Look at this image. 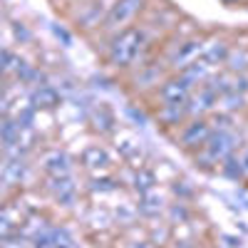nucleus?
<instances>
[{
  "instance_id": "obj_1",
  "label": "nucleus",
  "mask_w": 248,
  "mask_h": 248,
  "mask_svg": "<svg viewBox=\"0 0 248 248\" xmlns=\"http://www.w3.org/2000/svg\"><path fill=\"white\" fill-rule=\"evenodd\" d=\"M144 50V30L141 28H127L109 37V47H107V62L114 67H129L137 62L139 52Z\"/></svg>"
},
{
  "instance_id": "obj_2",
  "label": "nucleus",
  "mask_w": 248,
  "mask_h": 248,
  "mask_svg": "<svg viewBox=\"0 0 248 248\" xmlns=\"http://www.w3.org/2000/svg\"><path fill=\"white\" fill-rule=\"evenodd\" d=\"M144 3H147V0H117L114 5H109V13L105 17V23L99 25V32L114 37L117 32L132 28L134 17L144 10Z\"/></svg>"
},
{
  "instance_id": "obj_3",
  "label": "nucleus",
  "mask_w": 248,
  "mask_h": 248,
  "mask_svg": "<svg viewBox=\"0 0 248 248\" xmlns=\"http://www.w3.org/2000/svg\"><path fill=\"white\" fill-rule=\"evenodd\" d=\"M233 149H236V134L226 132V129L218 134L211 132V137L203 144V154H209L211 161H223L229 154H233Z\"/></svg>"
},
{
  "instance_id": "obj_4",
  "label": "nucleus",
  "mask_w": 248,
  "mask_h": 248,
  "mask_svg": "<svg viewBox=\"0 0 248 248\" xmlns=\"http://www.w3.org/2000/svg\"><path fill=\"white\" fill-rule=\"evenodd\" d=\"M211 127H209V122L206 119H194L189 124H184V129L179 134V141H181V147L184 149H194V147H203L206 139L211 137Z\"/></svg>"
},
{
  "instance_id": "obj_5",
  "label": "nucleus",
  "mask_w": 248,
  "mask_h": 248,
  "mask_svg": "<svg viewBox=\"0 0 248 248\" xmlns=\"http://www.w3.org/2000/svg\"><path fill=\"white\" fill-rule=\"evenodd\" d=\"M203 37H191V40H184V43L179 45V50H176V55H171V60H169V65L174 67V70H186L191 65L194 60H199V55L203 52Z\"/></svg>"
},
{
  "instance_id": "obj_6",
  "label": "nucleus",
  "mask_w": 248,
  "mask_h": 248,
  "mask_svg": "<svg viewBox=\"0 0 248 248\" xmlns=\"http://www.w3.org/2000/svg\"><path fill=\"white\" fill-rule=\"evenodd\" d=\"M40 164H43V169L50 174V176H70V159L62 154V152H45L43 159H40Z\"/></svg>"
},
{
  "instance_id": "obj_7",
  "label": "nucleus",
  "mask_w": 248,
  "mask_h": 248,
  "mask_svg": "<svg viewBox=\"0 0 248 248\" xmlns=\"http://www.w3.org/2000/svg\"><path fill=\"white\" fill-rule=\"evenodd\" d=\"M82 164H85L87 169H105L109 159L105 154V149H99V147H90L85 154H82Z\"/></svg>"
},
{
  "instance_id": "obj_8",
  "label": "nucleus",
  "mask_w": 248,
  "mask_h": 248,
  "mask_svg": "<svg viewBox=\"0 0 248 248\" xmlns=\"http://www.w3.org/2000/svg\"><path fill=\"white\" fill-rule=\"evenodd\" d=\"M32 105H35V107H55V105H57V94H55L52 90L43 87L40 92L32 94Z\"/></svg>"
},
{
  "instance_id": "obj_9",
  "label": "nucleus",
  "mask_w": 248,
  "mask_h": 248,
  "mask_svg": "<svg viewBox=\"0 0 248 248\" xmlns=\"http://www.w3.org/2000/svg\"><path fill=\"white\" fill-rule=\"evenodd\" d=\"M236 174L248 179V147H243L238 154H236Z\"/></svg>"
},
{
  "instance_id": "obj_10",
  "label": "nucleus",
  "mask_w": 248,
  "mask_h": 248,
  "mask_svg": "<svg viewBox=\"0 0 248 248\" xmlns=\"http://www.w3.org/2000/svg\"><path fill=\"white\" fill-rule=\"evenodd\" d=\"M15 233V223L8 218H0V238H10Z\"/></svg>"
},
{
  "instance_id": "obj_11",
  "label": "nucleus",
  "mask_w": 248,
  "mask_h": 248,
  "mask_svg": "<svg viewBox=\"0 0 248 248\" xmlns=\"http://www.w3.org/2000/svg\"><path fill=\"white\" fill-rule=\"evenodd\" d=\"M129 248H152V246H149V243H132Z\"/></svg>"
},
{
  "instance_id": "obj_12",
  "label": "nucleus",
  "mask_w": 248,
  "mask_h": 248,
  "mask_svg": "<svg viewBox=\"0 0 248 248\" xmlns=\"http://www.w3.org/2000/svg\"><path fill=\"white\" fill-rule=\"evenodd\" d=\"M65 3H70V5H79V3H85V0H65Z\"/></svg>"
},
{
  "instance_id": "obj_13",
  "label": "nucleus",
  "mask_w": 248,
  "mask_h": 248,
  "mask_svg": "<svg viewBox=\"0 0 248 248\" xmlns=\"http://www.w3.org/2000/svg\"><path fill=\"white\" fill-rule=\"evenodd\" d=\"M0 164H3V154H0Z\"/></svg>"
}]
</instances>
